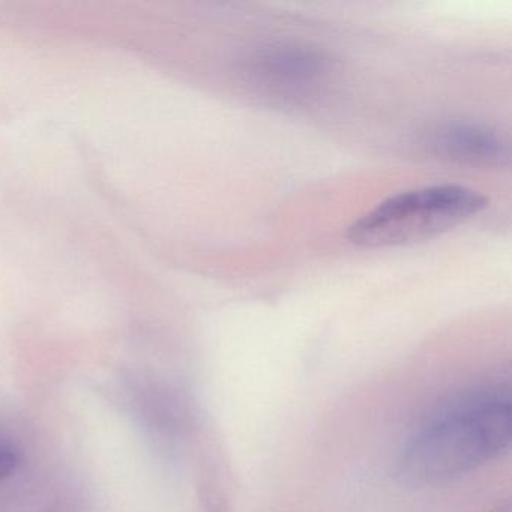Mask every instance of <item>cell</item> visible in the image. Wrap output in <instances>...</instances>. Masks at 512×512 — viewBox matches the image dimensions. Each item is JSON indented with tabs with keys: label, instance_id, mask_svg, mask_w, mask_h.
Instances as JSON below:
<instances>
[{
	"label": "cell",
	"instance_id": "obj_1",
	"mask_svg": "<svg viewBox=\"0 0 512 512\" xmlns=\"http://www.w3.org/2000/svg\"><path fill=\"white\" fill-rule=\"evenodd\" d=\"M512 403L508 380L496 377L455 392L410 433L397 461L407 484H446L508 454Z\"/></svg>",
	"mask_w": 512,
	"mask_h": 512
},
{
	"label": "cell",
	"instance_id": "obj_2",
	"mask_svg": "<svg viewBox=\"0 0 512 512\" xmlns=\"http://www.w3.org/2000/svg\"><path fill=\"white\" fill-rule=\"evenodd\" d=\"M488 199L473 188L436 184L403 191L374 206L349 227L359 247H403L430 241L485 211Z\"/></svg>",
	"mask_w": 512,
	"mask_h": 512
},
{
	"label": "cell",
	"instance_id": "obj_3",
	"mask_svg": "<svg viewBox=\"0 0 512 512\" xmlns=\"http://www.w3.org/2000/svg\"><path fill=\"white\" fill-rule=\"evenodd\" d=\"M130 379L131 404L143 427L164 445H178L194 425L190 400L167 383L149 377Z\"/></svg>",
	"mask_w": 512,
	"mask_h": 512
},
{
	"label": "cell",
	"instance_id": "obj_4",
	"mask_svg": "<svg viewBox=\"0 0 512 512\" xmlns=\"http://www.w3.org/2000/svg\"><path fill=\"white\" fill-rule=\"evenodd\" d=\"M428 151L449 163L470 167H497L508 161L502 136L487 125L457 121L440 125L428 136Z\"/></svg>",
	"mask_w": 512,
	"mask_h": 512
},
{
	"label": "cell",
	"instance_id": "obj_5",
	"mask_svg": "<svg viewBox=\"0 0 512 512\" xmlns=\"http://www.w3.org/2000/svg\"><path fill=\"white\" fill-rule=\"evenodd\" d=\"M251 68L268 82L299 86L328 74L331 59L307 44L275 43L254 53Z\"/></svg>",
	"mask_w": 512,
	"mask_h": 512
},
{
	"label": "cell",
	"instance_id": "obj_6",
	"mask_svg": "<svg viewBox=\"0 0 512 512\" xmlns=\"http://www.w3.org/2000/svg\"><path fill=\"white\" fill-rule=\"evenodd\" d=\"M22 461L19 449L10 442H0V481L13 475Z\"/></svg>",
	"mask_w": 512,
	"mask_h": 512
},
{
	"label": "cell",
	"instance_id": "obj_7",
	"mask_svg": "<svg viewBox=\"0 0 512 512\" xmlns=\"http://www.w3.org/2000/svg\"><path fill=\"white\" fill-rule=\"evenodd\" d=\"M491 512H511L509 500H503V502L497 503L496 508L491 509Z\"/></svg>",
	"mask_w": 512,
	"mask_h": 512
}]
</instances>
